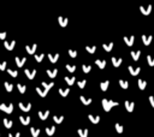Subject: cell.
I'll return each instance as SVG.
<instances>
[{
	"label": "cell",
	"mask_w": 154,
	"mask_h": 137,
	"mask_svg": "<svg viewBox=\"0 0 154 137\" xmlns=\"http://www.w3.org/2000/svg\"><path fill=\"white\" fill-rule=\"evenodd\" d=\"M41 84H42V88H43V89H41V88H36V93L41 96V97H45V96L47 95L48 90H50L51 88H53L54 83H46V82H42Z\"/></svg>",
	"instance_id": "6da1fadb"
},
{
	"label": "cell",
	"mask_w": 154,
	"mask_h": 137,
	"mask_svg": "<svg viewBox=\"0 0 154 137\" xmlns=\"http://www.w3.org/2000/svg\"><path fill=\"white\" fill-rule=\"evenodd\" d=\"M119 104H118L117 101H112V100H107V99H102V107H104V110L106 111V112H109V111H111V108L112 107H116V106H118Z\"/></svg>",
	"instance_id": "7a4b0ae2"
},
{
	"label": "cell",
	"mask_w": 154,
	"mask_h": 137,
	"mask_svg": "<svg viewBox=\"0 0 154 137\" xmlns=\"http://www.w3.org/2000/svg\"><path fill=\"white\" fill-rule=\"evenodd\" d=\"M0 110L4 111L5 113H12V111H13V105L12 104H1L0 105Z\"/></svg>",
	"instance_id": "3957f363"
},
{
	"label": "cell",
	"mask_w": 154,
	"mask_h": 137,
	"mask_svg": "<svg viewBox=\"0 0 154 137\" xmlns=\"http://www.w3.org/2000/svg\"><path fill=\"white\" fill-rule=\"evenodd\" d=\"M24 72H25V75L28 76L29 79H34V77L36 76V70H29V68H25Z\"/></svg>",
	"instance_id": "277c9868"
},
{
	"label": "cell",
	"mask_w": 154,
	"mask_h": 137,
	"mask_svg": "<svg viewBox=\"0 0 154 137\" xmlns=\"http://www.w3.org/2000/svg\"><path fill=\"white\" fill-rule=\"evenodd\" d=\"M124 42L127 43V46H129V47H131L132 45H134V42H135V36H124Z\"/></svg>",
	"instance_id": "5b68a950"
},
{
	"label": "cell",
	"mask_w": 154,
	"mask_h": 137,
	"mask_svg": "<svg viewBox=\"0 0 154 137\" xmlns=\"http://www.w3.org/2000/svg\"><path fill=\"white\" fill-rule=\"evenodd\" d=\"M4 46H5V48L7 50H12L14 48V46H16V41H11V42H7L6 40H5V42H4Z\"/></svg>",
	"instance_id": "8992f818"
},
{
	"label": "cell",
	"mask_w": 154,
	"mask_h": 137,
	"mask_svg": "<svg viewBox=\"0 0 154 137\" xmlns=\"http://www.w3.org/2000/svg\"><path fill=\"white\" fill-rule=\"evenodd\" d=\"M14 61H16V64H17L18 67H22L23 65L25 64L27 58H19V57H16V58H14Z\"/></svg>",
	"instance_id": "52a82bcc"
},
{
	"label": "cell",
	"mask_w": 154,
	"mask_h": 137,
	"mask_svg": "<svg viewBox=\"0 0 154 137\" xmlns=\"http://www.w3.org/2000/svg\"><path fill=\"white\" fill-rule=\"evenodd\" d=\"M19 108L24 112H29L30 108H32V104H23V102H19Z\"/></svg>",
	"instance_id": "ba28073f"
},
{
	"label": "cell",
	"mask_w": 154,
	"mask_h": 137,
	"mask_svg": "<svg viewBox=\"0 0 154 137\" xmlns=\"http://www.w3.org/2000/svg\"><path fill=\"white\" fill-rule=\"evenodd\" d=\"M128 70H129V72H130V75H132V76H136V75H138L141 71V68L140 67H134V66H129L128 67Z\"/></svg>",
	"instance_id": "9c48e42d"
},
{
	"label": "cell",
	"mask_w": 154,
	"mask_h": 137,
	"mask_svg": "<svg viewBox=\"0 0 154 137\" xmlns=\"http://www.w3.org/2000/svg\"><path fill=\"white\" fill-rule=\"evenodd\" d=\"M140 11L143 14H149L150 11H152V6H140Z\"/></svg>",
	"instance_id": "30bf717a"
},
{
	"label": "cell",
	"mask_w": 154,
	"mask_h": 137,
	"mask_svg": "<svg viewBox=\"0 0 154 137\" xmlns=\"http://www.w3.org/2000/svg\"><path fill=\"white\" fill-rule=\"evenodd\" d=\"M37 46L36 45H32V46H25V50H27L29 54H34L36 52Z\"/></svg>",
	"instance_id": "8fae6325"
},
{
	"label": "cell",
	"mask_w": 154,
	"mask_h": 137,
	"mask_svg": "<svg viewBox=\"0 0 154 137\" xmlns=\"http://www.w3.org/2000/svg\"><path fill=\"white\" fill-rule=\"evenodd\" d=\"M58 22H59V24H60V27L65 28L66 25H68L69 19L66 18V17H58Z\"/></svg>",
	"instance_id": "7c38bea8"
},
{
	"label": "cell",
	"mask_w": 154,
	"mask_h": 137,
	"mask_svg": "<svg viewBox=\"0 0 154 137\" xmlns=\"http://www.w3.org/2000/svg\"><path fill=\"white\" fill-rule=\"evenodd\" d=\"M134 107H135V104L134 102H131V101H125V108H127L128 112L131 113L132 111H134Z\"/></svg>",
	"instance_id": "4fadbf2b"
},
{
	"label": "cell",
	"mask_w": 154,
	"mask_h": 137,
	"mask_svg": "<svg viewBox=\"0 0 154 137\" xmlns=\"http://www.w3.org/2000/svg\"><path fill=\"white\" fill-rule=\"evenodd\" d=\"M112 64H113L114 67H118V66H120V64H122V58H116V57H112Z\"/></svg>",
	"instance_id": "5bb4252c"
},
{
	"label": "cell",
	"mask_w": 154,
	"mask_h": 137,
	"mask_svg": "<svg viewBox=\"0 0 154 137\" xmlns=\"http://www.w3.org/2000/svg\"><path fill=\"white\" fill-rule=\"evenodd\" d=\"M152 40H153V36H150V35L149 36H147V35H143V36H142V42H143L146 46H149Z\"/></svg>",
	"instance_id": "9a60e30c"
},
{
	"label": "cell",
	"mask_w": 154,
	"mask_h": 137,
	"mask_svg": "<svg viewBox=\"0 0 154 137\" xmlns=\"http://www.w3.org/2000/svg\"><path fill=\"white\" fill-rule=\"evenodd\" d=\"M88 118H89V120H90L93 124H98L100 122V115H93V114H89Z\"/></svg>",
	"instance_id": "2e32d148"
},
{
	"label": "cell",
	"mask_w": 154,
	"mask_h": 137,
	"mask_svg": "<svg viewBox=\"0 0 154 137\" xmlns=\"http://www.w3.org/2000/svg\"><path fill=\"white\" fill-rule=\"evenodd\" d=\"M48 115H50V111H45V112H39V118L41 120H46V119L48 118Z\"/></svg>",
	"instance_id": "e0dca14e"
},
{
	"label": "cell",
	"mask_w": 154,
	"mask_h": 137,
	"mask_svg": "<svg viewBox=\"0 0 154 137\" xmlns=\"http://www.w3.org/2000/svg\"><path fill=\"white\" fill-rule=\"evenodd\" d=\"M48 59H50V61L51 63H57L58 61V59H59V54L58 53H55V54H48Z\"/></svg>",
	"instance_id": "ac0fdd59"
},
{
	"label": "cell",
	"mask_w": 154,
	"mask_h": 137,
	"mask_svg": "<svg viewBox=\"0 0 154 137\" xmlns=\"http://www.w3.org/2000/svg\"><path fill=\"white\" fill-rule=\"evenodd\" d=\"M19 120H21V123H22L23 125H28V124L30 123V117H29V115H28V117L21 115V117H19Z\"/></svg>",
	"instance_id": "d6986e66"
},
{
	"label": "cell",
	"mask_w": 154,
	"mask_h": 137,
	"mask_svg": "<svg viewBox=\"0 0 154 137\" xmlns=\"http://www.w3.org/2000/svg\"><path fill=\"white\" fill-rule=\"evenodd\" d=\"M130 54L132 55V59L135 60V61H137V60H138V58H140V55H141V52L140 50H131V52H130Z\"/></svg>",
	"instance_id": "ffe728a7"
},
{
	"label": "cell",
	"mask_w": 154,
	"mask_h": 137,
	"mask_svg": "<svg viewBox=\"0 0 154 137\" xmlns=\"http://www.w3.org/2000/svg\"><path fill=\"white\" fill-rule=\"evenodd\" d=\"M137 84H138V88H140L141 90L146 89V87H147V82H146L145 79H138L137 81Z\"/></svg>",
	"instance_id": "44dd1931"
},
{
	"label": "cell",
	"mask_w": 154,
	"mask_h": 137,
	"mask_svg": "<svg viewBox=\"0 0 154 137\" xmlns=\"http://www.w3.org/2000/svg\"><path fill=\"white\" fill-rule=\"evenodd\" d=\"M77 132H78L80 137H88V129H84V130L78 129V130H77Z\"/></svg>",
	"instance_id": "7402d4cb"
},
{
	"label": "cell",
	"mask_w": 154,
	"mask_h": 137,
	"mask_svg": "<svg viewBox=\"0 0 154 137\" xmlns=\"http://www.w3.org/2000/svg\"><path fill=\"white\" fill-rule=\"evenodd\" d=\"M80 100L82 101V104L83 105H89V104H91V99H89V97H86V96H81L80 97Z\"/></svg>",
	"instance_id": "603a6c76"
},
{
	"label": "cell",
	"mask_w": 154,
	"mask_h": 137,
	"mask_svg": "<svg viewBox=\"0 0 154 137\" xmlns=\"http://www.w3.org/2000/svg\"><path fill=\"white\" fill-rule=\"evenodd\" d=\"M46 72H47V75H48L51 78H54L55 76H57V73H58V70H57V68H54V70H47Z\"/></svg>",
	"instance_id": "cb8c5ba5"
},
{
	"label": "cell",
	"mask_w": 154,
	"mask_h": 137,
	"mask_svg": "<svg viewBox=\"0 0 154 137\" xmlns=\"http://www.w3.org/2000/svg\"><path fill=\"white\" fill-rule=\"evenodd\" d=\"M95 64L99 66L100 68H105L106 66V60H100V59H96L95 60Z\"/></svg>",
	"instance_id": "d4e9b609"
},
{
	"label": "cell",
	"mask_w": 154,
	"mask_h": 137,
	"mask_svg": "<svg viewBox=\"0 0 154 137\" xmlns=\"http://www.w3.org/2000/svg\"><path fill=\"white\" fill-rule=\"evenodd\" d=\"M109 84H110V81H105V82H101L100 83V88L102 91H106L107 88H109Z\"/></svg>",
	"instance_id": "484cf974"
},
{
	"label": "cell",
	"mask_w": 154,
	"mask_h": 137,
	"mask_svg": "<svg viewBox=\"0 0 154 137\" xmlns=\"http://www.w3.org/2000/svg\"><path fill=\"white\" fill-rule=\"evenodd\" d=\"M46 132L48 136H53V133L55 132V126H50V128H46Z\"/></svg>",
	"instance_id": "4316f807"
},
{
	"label": "cell",
	"mask_w": 154,
	"mask_h": 137,
	"mask_svg": "<svg viewBox=\"0 0 154 137\" xmlns=\"http://www.w3.org/2000/svg\"><path fill=\"white\" fill-rule=\"evenodd\" d=\"M75 81H76V78L73 77V76H72V77H69V76H66V77H65V82L68 83L69 85H72L73 83H75Z\"/></svg>",
	"instance_id": "83f0119b"
},
{
	"label": "cell",
	"mask_w": 154,
	"mask_h": 137,
	"mask_svg": "<svg viewBox=\"0 0 154 137\" xmlns=\"http://www.w3.org/2000/svg\"><path fill=\"white\" fill-rule=\"evenodd\" d=\"M69 93H70V89H69V88H66V89L60 88V89H59V94H60L61 96H64V97H65V96H68Z\"/></svg>",
	"instance_id": "f1b7e54d"
},
{
	"label": "cell",
	"mask_w": 154,
	"mask_h": 137,
	"mask_svg": "<svg viewBox=\"0 0 154 137\" xmlns=\"http://www.w3.org/2000/svg\"><path fill=\"white\" fill-rule=\"evenodd\" d=\"M17 88H18V90L21 94H24L25 93V90H27V87L24 85V84H22V83H19V84H17Z\"/></svg>",
	"instance_id": "f546056e"
},
{
	"label": "cell",
	"mask_w": 154,
	"mask_h": 137,
	"mask_svg": "<svg viewBox=\"0 0 154 137\" xmlns=\"http://www.w3.org/2000/svg\"><path fill=\"white\" fill-rule=\"evenodd\" d=\"M53 120H54L57 124H60L64 120V117L63 115H53Z\"/></svg>",
	"instance_id": "4dcf8cb0"
},
{
	"label": "cell",
	"mask_w": 154,
	"mask_h": 137,
	"mask_svg": "<svg viewBox=\"0 0 154 137\" xmlns=\"http://www.w3.org/2000/svg\"><path fill=\"white\" fill-rule=\"evenodd\" d=\"M30 132H32V136H33V137H37L39 135H40V129H34V128H32V129H30Z\"/></svg>",
	"instance_id": "1f68e13d"
},
{
	"label": "cell",
	"mask_w": 154,
	"mask_h": 137,
	"mask_svg": "<svg viewBox=\"0 0 154 137\" xmlns=\"http://www.w3.org/2000/svg\"><path fill=\"white\" fill-rule=\"evenodd\" d=\"M3 123H4V126L6 129L12 128V122H11L10 119H4V122H3Z\"/></svg>",
	"instance_id": "d6a6232c"
},
{
	"label": "cell",
	"mask_w": 154,
	"mask_h": 137,
	"mask_svg": "<svg viewBox=\"0 0 154 137\" xmlns=\"http://www.w3.org/2000/svg\"><path fill=\"white\" fill-rule=\"evenodd\" d=\"M4 87H5V89L10 93V91H12V89H13V84H11V83H9V82H5Z\"/></svg>",
	"instance_id": "836d02e7"
},
{
	"label": "cell",
	"mask_w": 154,
	"mask_h": 137,
	"mask_svg": "<svg viewBox=\"0 0 154 137\" xmlns=\"http://www.w3.org/2000/svg\"><path fill=\"white\" fill-rule=\"evenodd\" d=\"M119 84H120V87L123 89H128V87H129V83L127 81H124V79H119Z\"/></svg>",
	"instance_id": "e575fe53"
},
{
	"label": "cell",
	"mask_w": 154,
	"mask_h": 137,
	"mask_svg": "<svg viewBox=\"0 0 154 137\" xmlns=\"http://www.w3.org/2000/svg\"><path fill=\"white\" fill-rule=\"evenodd\" d=\"M102 47H104V49L106 50V52H110V50L113 48V43L111 42V43H106V45H102Z\"/></svg>",
	"instance_id": "d590c367"
},
{
	"label": "cell",
	"mask_w": 154,
	"mask_h": 137,
	"mask_svg": "<svg viewBox=\"0 0 154 137\" xmlns=\"http://www.w3.org/2000/svg\"><path fill=\"white\" fill-rule=\"evenodd\" d=\"M114 128H116V130H117V132H118V133H122L123 131H124V128H123V126H122V125H120L119 123H116Z\"/></svg>",
	"instance_id": "8d00e7d4"
},
{
	"label": "cell",
	"mask_w": 154,
	"mask_h": 137,
	"mask_svg": "<svg viewBox=\"0 0 154 137\" xmlns=\"http://www.w3.org/2000/svg\"><path fill=\"white\" fill-rule=\"evenodd\" d=\"M86 49L88 50V52H89V53H91V54H93V53H95V50H96V46H87L86 47Z\"/></svg>",
	"instance_id": "74e56055"
},
{
	"label": "cell",
	"mask_w": 154,
	"mask_h": 137,
	"mask_svg": "<svg viewBox=\"0 0 154 137\" xmlns=\"http://www.w3.org/2000/svg\"><path fill=\"white\" fill-rule=\"evenodd\" d=\"M82 70H83L84 73H88L91 70V66L90 65H82Z\"/></svg>",
	"instance_id": "f35d334b"
},
{
	"label": "cell",
	"mask_w": 154,
	"mask_h": 137,
	"mask_svg": "<svg viewBox=\"0 0 154 137\" xmlns=\"http://www.w3.org/2000/svg\"><path fill=\"white\" fill-rule=\"evenodd\" d=\"M147 61H148L149 66H154V57H152V55H147Z\"/></svg>",
	"instance_id": "ab89813d"
},
{
	"label": "cell",
	"mask_w": 154,
	"mask_h": 137,
	"mask_svg": "<svg viewBox=\"0 0 154 137\" xmlns=\"http://www.w3.org/2000/svg\"><path fill=\"white\" fill-rule=\"evenodd\" d=\"M66 68H68V71H70V72H75V71H76V65L68 64L66 65Z\"/></svg>",
	"instance_id": "60d3db41"
},
{
	"label": "cell",
	"mask_w": 154,
	"mask_h": 137,
	"mask_svg": "<svg viewBox=\"0 0 154 137\" xmlns=\"http://www.w3.org/2000/svg\"><path fill=\"white\" fill-rule=\"evenodd\" d=\"M69 54H70V57H71V58H76V57H77V50L69 49Z\"/></svg>",
	"instance_id": "b9f144b4"
},
{
	"label": "cell",
	"mask_w": 154,
	"mask_h": 137,
	"mask_svg": "<svg viewBox=\"0 0 154 137\" xmlns=\"http://www.w3.org/2000/svg\"><path fill=\"white\" fill-rule=\"evenodd\" d=\"M34 57H35V59H36L37 63H41V61L43 60V57H45V55L43 54H37V55H34Z\"/></svg>",
	"instance_id": "7bdbcfd3"
},
{
	"label": "cell",
	"mask_w": 154,
	"mask_h": 137,
	"mask_svg": "<svg viewBox=\"0 0 154 137\" xmlns=\"http://www.w3.org/2000/svg\"><path fill=\"white\" fill-rule=\"evenodd\" d=\"M7 72H9V75H11L12 77H17V76H18V72H17V71H13V70H11V68L7 70Z\"/></svg>",
	"instance_id": "ee69618b"
},
{
	"label": "cell",
	"mask_w": 154,
	"mask_h": 137,
	"mask_svg": "<svg viewBox=\"0 0 154 137\" xmlns=\"http://www.w3.org/2000/svg\"><path fill=\"white\" fill-rule=\"evenodd\" d=\"M86 83H87V81H86V79H83V81H80L77 84H78V87L81 88V89H83V88L86 87Z\"/></svg>",
	"instance_id": "f6af8a7d"
},
{
	"label": "cell",
	"mask_w": 154,
	"mask_h": 137,
	"mask_svg": "<svg viewBox=\"0 0 154 137\" xmlns=\"http://www.w3.org/2000/svg\"><path fill=\"white\" fill-rule=\"evenodd\" d=\"M6 61H3V63H0V70H1V71H4L5 68H6Z\"/></svg>",
	"instance_id": "bcb514c9"
},
{
	"label": "cell",
	"mask_w": 154,
	"mask_h": 137,
	"mask_svg": "<svg viewBox=\"0 0 154 137\" xmlns=\"http://www.w3.org/2000/svg\"><path fill=\"white\" fill-rule=\"evenodd\" d=\"M9 137H21V133L16 132L14 135H13V133H9Z\"/></svg>",
	"instance_id": "7dc6e473"
},
{
	"label": "cell",
	"mask_w": 154,
	"mask_h": 137,
	"mask_svg": "<svg viewBox=\"0 0 154 137\" xmlns=\"http://www.w3.org/2000/svg\"><path fill=\"white\" fill-rule=\"evenodd\" d=\"M149 102L152 104V106H153V108H154V96L153 95L149 96Z\"/></svg>",
	"instance_id": "c3c4849f"
},
{
	"label": "cell",
	"mask_w": 154,
	"mask_h": 137,
	"mask_svg": "<svg viewBox=\"0 0 154 137\" xmlns=\"http://www.w3.org/2000/svg\"><path fill=\"white\" fill-rule=\"evenodd\" d=\"M0 39L1 40H5L6 39V32H0Z\"/></svg>",
	"instance_id": "681fc988"
},
{
	"label": "cell",
	"mask_w": 154,
	"mask_h": 137,
	"mask_svg": "<svg viewBox=\"0 0 154 137\" xmlns=\"http://www.w3.org/2000/svg\"><path fill=\"white\" fill-rule=\"evenodd\" d=\"M0 137H1V135H0Z\"/></svg>",
	"instance_id": "f907efd6"
}]
</instances>
